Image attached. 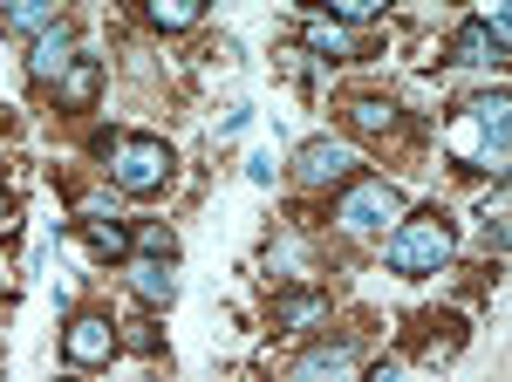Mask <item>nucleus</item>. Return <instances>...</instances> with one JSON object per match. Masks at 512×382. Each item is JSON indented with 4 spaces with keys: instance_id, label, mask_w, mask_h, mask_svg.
Wrapping results in <instances>:
<instances>
[{
    "instance_id": "21",
    "label": "nucleus",
    "mask_w": 512,
    "mask_h": 382,
    "mask_svg": "<svg viewBox=\"0 0 512 382\" xmlns=\"http://www.w3.org/2000/svg\"><path fill=\"white\" fill-rule=\"evenodd\" d=\"M0 219H7V191H0Z\"/></svg>"
},
{
    "instance_id": "16",
    "label": "nucleus",
    "mask_w": 512,
    "mask_h": 382,
    "mask_svg": "<svg viewBox=\"0 0 512 382\" xmlns=\"http://www.w3.org/2000/svg\"><path fill=\"white\" fill-rule=\"evenodd\" d=\"M376 14H383V0H328V21H342V28H355V35H362Z\"/></svg>"
},
{
    "instance_id": "20",
    "label": "nucleus",
    "mask_w": 512,
    "mask_h": 382,
    "mask_svg": "<svg viewBox=\"0 0 512 382\" xmlns=\"http://www.w3.org/2000/svg\"><path fill=\"white\" fill-rule=\"evenodd\" d=\"M369 382H410V376H403V369H376Z\"/></svg>"
},
{
    "instance_id": "5",
    "label": "nucleus",
    "mask_w": 512,
    "mask_h": 382,
    "mask_svg": "<svg viewBox=\"0 0 512 382\" xmlns=\"http://www.w3.org/2000/svg\"><path fill=\"white\" fill-rule=\"evenodd\" d=\"M62 355H69L76 369H96V362H110V355H117V328H110L103 314H76V321H69V335H62Z\"/></svg>"
},
{
    "instance_id": "7",
    "label": "nucleus",
    "mask_w": 512,
    "mask_h": 382,
    "mask_svg": "<svg viewBox=\"0 0 512 382\" xmlns=\"http://www.w3.org/2000/svg\"><path fill=\"white\" fill-rule=\"evenodd\" d=\"M355 376V348L349 342H328V348H308L294 362V382H349Z\"/></svg>"
},
{
    "instance_id": "14",
    "label": "nucleus",
    "mask_w": 512,
    "mask_h": 382,
    "mask_svg": "<svg viewBox=\"0 0 512 382\" xmlns=\"http://www.w3.org/2000/svg\"><path fill=\"white\" fill-rule=\"evenodd\" d=\"M492 55H499V41L485 35V28H458V35H451V62H458V69H478V62H492Z\"/></svg>"
},
{
    "instance_id": "15",
    "label": "nucleus",
    "mask_w": 512,
    "mask_h": 382,
    "mask_svg": "<svg viewBox=\"0 0 512 382\" xmlns=\"http://www.w3.org/2000/svg\"><path fill=\"white\" fill-rule=\"evenodd\" d=\"M89 246H96L103 260H123V253H130V232H123L117 219H89Z\"/></svg>"
},
{
    "instance_id": "1",
    "label": "nucleus",
    "mask_w": 512,
    "mask_h": 382,
    "mask_svg": "<svg viewBox=\"0 0 512 382\" xmlns=\"http://www.w3.org/2000/svg\"><path fill=\"white\" fill-rule=\"evenodd\" d=\"M103 157H110V185L130 191V198L164 191V185H171V171H178L171 144H164V137H144V130H123V137H110V144H103Z\"/></svg>"
},
{
    "instance_id": "22",
    "label": "nucleus",
    "mask_w": 512,
    "mask_h": 382,
    "mask_svg": "<svg viewBox=\"0 0 512 382\" xmlns=\"http://www.w3.org/2000/svg\"><path fill=\"white\" fill-rule=\"evenodd\" d=\"M62 382H82V376H62Z\"/></svg>"
},
{
    "instance_id": "19",
    "label": "nucleus",
    "mask_w": 512,
    "mask_h": 382,
    "mask_svg": "<svg viewBox=\"0 0 512 382\" xmlns=\"http://www.w3.org/2000/svg\"><path fill=\"white\" fill-rule=\"evenodd\" d=\"M130 348H144V355H151V348H158V328H151V321H130Z\"/></svg>"
},
{
    "instance_id": "13",
    "label": "nucleus",
    "mask_w": 512,
    "mask_h": 382,
    "mask_svg": "<svg viewBox=\"0 0 512 382\" xmlns=\"http://www.w3.org/2000/svg\"><path fill=\"white\" fill-rule=\"evenodd\" d=\"M144 14H151V28H164V35H185V28H198L205 0H151Z\"/></svg>"
},
{
    "instance_id": "3",
    "label": "nucleus",
    "mask_w": 512,
    "mask_h": 382,
    "mask_svg": "<svg viewBox=\"0 0 512 382\" xmlns=\"http://www.w3.org/2000/svg\"><path fill=\"white\" fill-rule=\"evenodd\" d=\"M396 219H403V198H396V185H383V178H362V185L342 191V205H335V226L349 232H396Z\"/></svg>"
},
{
    "instance_id": "18",
    "label": "nucleus",
    "mask_w": 512,
    "mask_h": 382,
    "mask_svg": "<svg viewBox=\"0 0 512 382\" xmlns=\"http://www.w3.org/2000/svg\"><path fill=\"white\" fill-rule=\"evenodd\" d=\"M137 246H144L151 260H171V232H164V226H144V232H137Z\"/></svg>"
},
{
    "instance_id": "17",
    "label": "nucleus",
    "mask_w": 512,
    "mask_h": 382,
    "mask_svg": "<svg viewBox=\"0 0 512 382\" xmlns=\"http://www.w3.org/2000/svg\"><path fill=\"white\" fill-rule=\"evenodd\" d=\"M349 116H355V130H390V103H376V96H355L349 103Z\"/></svg>"
},
{
    "instance_id": "2",
    "label": "nucleus",
    "mask_w": 512,
    "mask_h": 382,
    "mask_svg": "<svg viewBox=\"0 0 512 382\" xmlns=\"http://www.w3.org/2000/svg\"><path fill=\"white\" fill-rule=\"evenodd\" d=\"M451 260V219L444 212H403L390 232V267L396 273H437Z\"/></svg>"
},
{
    "instance_id": "12",
    "label": "nucleus",
    "mask_w": 512,
    "mask_h": 382,
    "mask_svg": "<svg viewBox=\"0 0 512 382\" xmlns=\"http://www.w3.org/2000/svg\"><path fill=\"white\" fill-rule=\"evenodd\" d=\"M130 280H137V294H144V301L151 307H171V294H178V280H171V260H137V267H130Z\"/></svg>"
},
{
    "instance_id": "9",
    "label": "nucleus",
    "mask_w": 512,
    "mask_h": 382,
    "mask_svg": "<svg viewBox=\"0 0 512 382\" xmlns=\"http://www.w3.org/2000/svg\"><path fill=\"white\" fill-rule=\"evenodd\" d=\"M96 82H103V69H96L89 55H76L69 76L55 82V103H62V110H89V103H96Z\"/></svg>"
},
{
    "instance_id": "6",
    "label": "nucleus",
    "mask_w": 512,
    "mask_h": 382,
    "mask_svg": "<svg viewBox=\"0 0 512 382\" xmlns=\"http://www.w3.org/2000/svg\"><path fill=\"white\" fill-rule=\"evenodd\" d=\"M69 62H76V35L55 21L48 35H35V48H28V69H35V82H62L69 76Z\"/></svg>"
},
{
    "instance_id": "4",
    "label": "nucleus",
    "mask_w": 512,
    "mask_h": 382,
    "mask_svg": "<svg viewBox=\"0 0 512 382\" xmlns=\"http://www.w3.org/2000/svg\"><path fill=\"white\" fill-rule=\"evenodd\" d=\"M349 171H362V157H355L349 137H315V144L294 151V178H301V185H342Z\"/></svg>"
},
{
    "instance_id": "8",
    "label": "nucleus",
    "mask_w": 512,
    "mask_h": 382,
    "mask_svg": "<svg viewBox=\"0 0 512 382\" xmlns=\"http://www.w3.org/2000/svg\"><path fill=\"white\" fill-rule=\"evenodd\" d=\"M301 41L321 48V55H369V35H355L342 21H328V14H308V21H301Z\"/></svg>"
},
{
    "instance_id": "11",
    "label": "nucleus",
    "mask_w": 512,
    "mask_h": 382,
    "mask_svg": "<svg viewBox=\"0 0 512 382\" xmlns=\"http://www.w3.org/2000/svg\"><path fill=\"white\" fill-rule=\"evenodd\" d=\"M0 28H7V35H48V28H55V7H48V0H14V7L0 14Z\"/></svg>"
},
{
    "instance_id": "10",
    "label": "nucleus",
    "mask_w": 512,
    "mask_h": 382,
    "mask_svg": "<svg viewBox=\"0 0 512 382\" xmlns=\"http://www.w3.org/2000/svg\"><path fill=\"white\" fill-rule=\"evenodd\" d=\"M274 314H280V328L308 335V328H321V321H328V294H280Z\"/></svg>"
}]
</instances>
